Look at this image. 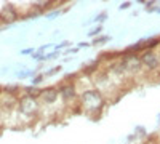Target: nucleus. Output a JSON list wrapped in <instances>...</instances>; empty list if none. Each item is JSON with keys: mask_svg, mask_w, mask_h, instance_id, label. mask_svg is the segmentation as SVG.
I'll list each match as a JSON object with an SVG mask.
<instances>
[]
</instances>
